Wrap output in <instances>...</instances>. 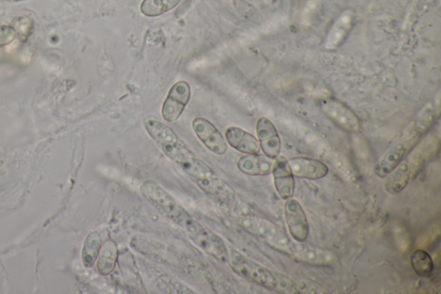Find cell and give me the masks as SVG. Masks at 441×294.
Segmentation results:
<instances>
[{"instance_id":"d6986e66","label":"cell","mask_w":441,"mask_h":294,"mask_svg":"<svg viewBox=\"0 0 441 294\" xmlns=\"http://www.w3.org/2000/svg\"><path fill=\"white\" fill-rule=\"evenodd\" d=\"M273 164L275 160L265 155H246L238 161L237 168L245 175L264 176L272 173Z\"/></svg>"},{"instance_id":"484cf974","label":"cell","mask_w":441,"mask_h":294,"mask_svg":"<svg viewBox=\"0 0 441 294\" xmlns=\"http://www.w3.org/2000/svg\"><path fill=\"white\" fill-rule=\"evenodd\" d=\"M17 38V33L13 26H0V47L12 44Z\"/></svg>"},{"instance_id":"5b68a950","label":"cell","mask_w":441,"mask_h":294,"mask_svg":"<svg viewBox=\"0 0 441 294\" xmlns=\"http://www.w3.org/2000/svg\"><path fill=\"white\" fill-rule=\"evenodd\" d=\"M140 193L162 214L182 228L186 223L193 218L189 212L184 210L168 193L162 189V187L154 180H148L142 183Z\"/></svg>"},{"instance_id":"3957f363","label":"cell","mask_w":441,"mask_h":294,"mask_svg":"<svg viewBox=\"0 0 441 294\" xmlns=\"http://www.w3.org/2000/svg\"><path fill=\"white\" fill-rule=\"evenodd\" d=\"M202 192L227 205L237 200L236 192L229 184L216 175L214 170L198 157L180 166Z\"/></svg>"},{"instance_id":"d4e9b609","label":"cell","mask_w":441,"mask_h":294,"mask_svg":"<svg viewBox=\"0 0 441 294\" xmlns=\"http://www.w3.org/2000/svg\"><path fill=\"white\" fill-rule=\"evenodd\" d=\"M13 28L17 33V37L20 42H24L30 37L34 29L33 20L28 17H19L14 21Z\"/></svg>"},{"instance_id":"cb8c5ba5","label":"cell","mask_w":441,"mask_h":294,"mask_svg":"<svg viewBox=\"0 0 441 294\" xmlns=\"http://www.w3.org/2000/svg\"><path fill=\"white\" fill-rule=\"evenodd\" d=\"M180 1L181 0H144L141 3V12L148 17L162 16L175 8Z\"/></svg>"},{"instance_id":"603a6c76","label":"cell","mask_w":441,"mask_h":294,"mask_svg":"<svg viewBox=\"0 0 441 294\" xmlns=\"http://www.w3.org/2000/svg\"><path fill=\"white\" fill-rule=\"evenodd\" d=\"M410 264L420 277H429L435 271V263L426 251L416 249L410 254Z\"/></svg>"},{"instance_id":"30bf717a","label":"cell","mask_w":441,"mask_h":294,"mask_svg":"<svg viewBox=\"0 0 441 294\" xmlns=\"http://www.w3.org/2000/svg\"><path fill=\"white\" fill-rule=\"evenodd\" d=\"M190 98L191 87L189 83L184 80L178 81L171 88L164 103H163L162 108L163 119L168 123L177 121L182 115Z\"/></svg>"},{"instance_id":"9c48e42d","label":"cell","mask_w":441,"mask_h":294,"mask_svg":"<svg viewBox=\"0 0 441 294\" xmlns=\"http://www.w3.org/2000/svg\"><path fill=\"white\" fill-rule=\"evenodd\" d=\"M319 105L322 112L341 129L348 132H361V125L358 116L343 102L329 98L322 99Z\"/></svg>"},{"instance_id":"52a82bcc","label":"cell","mask_w":441,"mask_h":294,"mask_svg":"<svg viewBox=\"0 0 441 294\" xmlns=\"http://www.w3.org/2000/svg\"><path fill=\"white\" fill-rule=\"evenodd\" d=\"M426 161V151L422 148H416L415 151H410L397 168L387 175L385 182L387 192L392 196L403 192L405 187L413 182L422 171Z\"/></svg>"},{"instance_id":"e0dca14e","label":"cell","mask_w":441,"mask_h":294,"mask_svg":"<svg viewBox=\"0 0 441 294\" xmlns=\"http://www.w3.org/2000/svg\"><path fill=\"white\" fill-rule=\"evenodd\" d=\"M354 15L352 10H347L340 14L331 26L327 35L325 47L327 51H334L343 44L345 39L353 29Z\"/></svg>"},{"instance_id":"8fae6325","label":"cell","mask_w":441,"mask_h":294,"mask_svg":"<svg viewBox=\"0 0 441 294\" xmlns=\"http://www.w3.org/2000/svg\"><path fill=\"white\" fill-rule=\"evenodd\" d=\"M288 254L295 261L314 266H330L336 261L332 250L305 242L291 243Z\"/></svg>"},{"instance_id":"8992f818","label":"cell","mask_w":441,"mask_h":294,"mask_svg":"<svg viewBox=\"0 0 441 294\" xmlns=\"http://www.w3.org/2000/svg\"><path fill=\"white\" fill-rule=\"evenodd\" d=\"M227 263L241 277L271 291L277 290V275L234 249H227Z\"/></svg>"},{"instance_id":"ffe728a7","label":"cell","mask_w":441,"mask_h":294,"mask_svg":"<svg viewBox=\"0 0 441 294\" xmlns=\"http://www.w3.org/2000/svg\"><path fill=\"white\" fill-rule=\"evenodd\" d=\"M117 262L126 285L135 292L141 293L142 290H145L132 254L129 250H123L119 252Z\"/></svg>"},{"instance_id":"2e32d148","label":"cell","mask_w":441,"mask_h":294,"mask_svg":"<svg viewBox=\"0 0 441 294\" xmlns=\"http://www.w3.org/2000/svg\"><path fill=\"white\" fill-rule=\"evenodd\" d=\"M289 164L294 177L307 180H319L329 173V168L322 162L308 157L291 158Z\"/></svg>"},{"instance_id":"4fadbf2b","label":"cell","mask_w":441,"mask_h":294,"mask_svg":"<svg viewBox=\"0 0 441 294\" xmlns=\"http://www.w3.org/2000/svg\"><path fill=\"white\" fill-rule=\"evenodd\" d=\"M284 211L291 236L296 242H306L309 233V225L300 202L293 198L286 200Z\"/></svg>"},{"instance_id":"5bb4252c","label":"cell","mask_w":441,"mask_h":294,"mask_svg":"<svg viewBox=\"0 0 441 294\" xmlns=\"http://www.w3.org/2000/svg\"><path fill=\"white\" fill-rule=\"evenodd\" d=\"M256 132L263 153L275 160L280 154L281 140L275 125L271 120L261 116L256 123Z\"/></svg>"},{"instance_id":"7c38bea8","label":"cell","mask_w":441,"mask_h":294,"mask_svg":"<svg viewBox=\"0 0 441 294\" xmlns=\"http://www.w3.org/2000/svg\"><path fill=\"white\" fill-rule=\"evenodd\" d=\"M193 129L198 139L212 153L218 155H223L226 153L227 145L225 138L209 120L201 118V116L194 119Z\"/></svg>"},{"instance_id":"6da1fadb","label":"cell","mask_w":441,"mask_h":294,"mask_svg":"<svg viewBox=\"0 0 441 294\" xmlns=\"http://www.w3.org/2000/svg\"><path fill=\"white\" fill-rule=\"evenodd\" d=\"M435 119V113H433L431 109L426 108L420 112L417 118L407 126L381 160L375 165L376 175L381 178L390 175L403 161V159L413 150L422 135L432 126Z\"/></svg>"},{"instance_id":"4316f807","label":"cell","mask_w":441,"mask_h":294,"mask_svg":"<svg viewBox=\"0 0 441 294\" xmlns=\"http://www.w3.org/2000/svg\"><path fill=\"white\" fill-rule=\"evenodd\" d=\"M12 1H19V0H12Z\"/></svg>"},{"instance_id":"7402d4cb","label":"cell","mask_w":441,"mask_h":294,"mask_svg":"<svg viewBox=\"0 0 441 294\" xmlns=\"http://www.w3.org/2000/svg\"><path fill=\"white\" fill-rule=\"evenodd\" d=\"M102 247V237L97 230H92L84 241L81 259L85 268H91L97 262Z\"/></svg>"},{"instance_id":"ba28073f","label":"cell","mask_w":441,"mask_h":294,"mask_svg":"<svg viewBox=\"0 0 441 294\" xmlns=\"http://www.w3.org/2000/svg\"><path fill=\"white\" fill-rule=\"evenodd\" d=\"M183 228L196 245L205 251L209 256L214 257L216 260L226 263L227 249L223 240L218 235L205 227L200 223L196 221L193 218L188 220Z\"/></svg>"},{"instance_id":"ac0fdd59","label":"cell","mask_w":441,"mask_h":294,"mask_svg":"<svg viewBox=\"0 0 441 294\" xmlns=\"http://www.w3.org/2000/svg\"><path fill=\"white\" fill-rule=\"evenodd\" d=\"M225 139L231 147L246 155L259 154V141L252 134L238 127H230L225 132Z\"/></svg>"},{"instance_id":"44dd1931","label":"cell","mask_w":441,"mask_h":294,"mask_svg":"<svg viewBox=\"0 0 441 294\" xmlns=\"http://www.w3.org/2000/svg\"><path fill=\"white\" fill-rule=\"evenodd\" d=\"M119 254V248L115 241L106 240L104 244H102L97 260L98 270L102 275L108 276L115 270Z\"/></svg>"},{"instance_id":"9a60e30c","label":"cell","mask_w":441,"mask_h":294,"mask_svg":"<svg viewBox=\"0 0 441 294\" xmlns=\"http://www.w3.org/2000/svg\"><path fill=\"white\" fill-rule=\"evenodd\" d=\"M272 173L277 193L284 200L293 198L295 193V177L291 172L289 162L283 155H279L273 164Z\"/></svg>"},{"instance_id":"277c9868","label":"cell","mask_w":441,"mask_h":294,"mask_svg":"<svg viewBox=\"0 0 441 294\" xmlns=\"http://www.w3.org/2000/svg\"><path fill=\"white\" fill-rule=\"evenodd\" d=\"M144 127L163 153L178 165L183 166L197 158L194 152L165 123L155 119H146Z\"/></svg>"},{"instance_id":"7a4b0ae2","label":"cell","mask_w":441,"mask_h":294,"mask_svg":"<svg viewBox=\"0 0 441 294\" xmlns=\"http://www.w3.org/2000/svg\"><path fill=\"white\" fill-rule=\"evenodd\" d=\"M227 207L232 209L231 214L234 215L238 224L247 232L288 254L293 242L275 223L252 214L250 210H245V207L237 204V200Z\"/></svg>"}]
</instances>
